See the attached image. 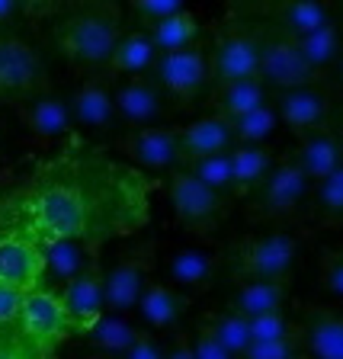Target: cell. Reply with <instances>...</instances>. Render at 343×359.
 Masks as SVG:
<instances>
[{"label":"cell","mask_w":343,"mask_h":359,"mask_svg":"<svg viewBox=\"0 0 343 359\" xmlns=\"http://www.w3.org/2000/svg\"><path fill=\"white\" fill-rule=\"evenodd\" d=\"M154 180L74 135L0 196V234L52 247L138 234L151 218Z\"/></svg>","instance_id":"obj_1"},{"label":"cell","mask_w":343,"mask_h":359,"mask_svg":"<svg viewBox=\"0 0 343 359\" xmlns=\"http://www.w3.org/2000/svg\"><path fill=\"white\" fill-rule=\"evenodd\" d=\"M122 10L109 0L74 4L55 22V45L77 77H106L112 52L122 39Z\"/></svg>","instance_id":"obj_2"},{"label":"cell","mask_w":343,"mask_h":359,"mask_svg":"<svg viewBox=\"0 0 343 359\" xmlns=\"http://www.w3.org/2000/svg\"><path fill=\"white\" fill-rule=\"evenodd\" d=\"M311 189L314 183L285 151L283 157H276V167L269 170V177L247 196V218L254 224H273V228L302 224V218L308 215Z\"/></svg>","instance_id":"obj_3"},{"label":"cell","mask_w":343,"mask_h":359,"mask_svg":"<svg viewBox=\"0 0 343 359\" xmlns=\"http://www.w3.org/2000/svg\"><path fill=\"white\" fill-rule=\"evenodd\" d=\"M206 52H209L212 83L260 77V26L238 16V10H228L209 26Z\"/></svg>","instance_id":"obj_4"},{"label":"cell","mask_w":343,"mask_h":359,"mask_svg":"<svg viewBox=\"0 0 343 359\" xmlns=\"http://www.w3.org/2000/svg\"><path fill=\"white\" fill-rule=\"evenodd\" d=\"M224 260L231 263L234 283H257V279H279L289 283L295 260H299V234L292 231H269V234H247L228 247Z\"/></svg>","instance_id":"obj_5"},{"label":"cell","mask_w":343,"mask_h":359,"mask_svg":"<svg viewBox=\"0 0 343 359\" xmlns=\"http://www.w3.org/2000/svg\"><path fill=\"white\" fill-rule=\"evenodd\" d=\"M164 187H167V202L173 209V218H177V224L189 238H199V241L212 238L224 224L228 212H231L234 199L202 187L189 170H173Z\"/></svg>","instance_id":"obj_6"},{"label":"cell","mask_w":343,"mask_h":359,"mask_svg":"<svg viewBox=\"0 0 343 359\" xmlns=\"http://www.w3.org/2000/svg\"><path fill=\"white\" fill-rule=\"evenodd\" d=\"M48 90V67L36 45L16 32H0V106H22Z\"/></svg>","instance_id":"obj_7"},{"label":"cell","mask_w":343,"mask_h":359,"mask_svg":"<svg viewBox=\"0 0 343 359\" xmlns=\"http://www.w3.org/2000/svg\"><path fill=\"white\" fill-rule=\"evenodd\" d=\"M151 77L167 93L173 109H193L206 93V87H212V67L206 45L196 42L189 48H180V52L157 55Z\"/></svg>","instance_id":"obj_8"},{"label":"cell","mask_w":343,"mask_h":359,"mask_svg":"<svg viewBox=\"0 0 343 359\" xmlns=\"http://www.w3.org/2000/svg\"><path fill=\"white\" fill-rule=\"evenodd\" d=\"M157 260L154 241H138V244L119 250V257L106 269V311L109 314H135L144 289L151 283V269Z\"/></svg>","instance_id":"obj_9"},{"label":"cell","mask_w":343,"mask_h":359,"mask_svg":"<svg viewBox=\"0 0 343 359\" xmlns=\"http://www.w3.org/2000/svg\"><path fill=\"white\" fill-rule=\"evenodd\" d=\"M20 337L36 350L39 359H55L67 337H74V327L67 321L65 308H61L58 295L52 289H36L26 292L20 311V324H16Z\"/></svg>","instance_id":"obj_10"},{"label":"cell","mask_w":343,"mask_h":359,"mask_svg":"<svg viewBox=\"0 0 343 359\" xmlns=\"http://www.w3.org/2000/svg\"><path fill=\"white\" fill-rule=\"evenodd\" d=\"M257 26H260V81L267 83L269 90L285 93V90L324 83L321 77L308 67V61L295 39L283 36V32L267 26V22H257Z\"/></svg>","instance_id":"obj_11"},{"label":"cell","mask_w":343,"mask_h":359,"mask_svg":"<svg viewBox=\"0 0 343 359\" xmlns=\"http://www.w3.org/2000/svg\"><path fill=\"white\" fill-rule=\"evenodd\" d=\"M116 151L135 170L167 173L183 170V148H180V126H154L122 132L116 138Z\"/></svg>","instance_id":"obj_12"},{"label":"cell","mask_w":343,"mask_h":359,"mask_svg":"<svg viewBox=\"0 0 343 359\" xmlns=\"http://www.w3.org/2000/svg\"><path fill=\"white\" fill-rule=\"evenodd\" d=\"M112 97H116V116H119L122 132L167 126L164 119L173 109L167 93L157 87V81L151 74L112 81Z\"/></svg>","instance_id":"obj_13"},{"label":"cell","mask_w":343,"mask_h":359,"mask_svg":"<svg viewBox=\"0 0 343 359\" xmlns=\"http://www.w3.org/2000/svg\"><path fill=\"white\" fill-rule=\"evenodd\" d=\"M65 308L67 321L74 327V334H87V327L93 321H100L106 314V266H103V254L83 269L74 283H67L65 289L55 292Z\"/></svg>","instance_id":"obj_14"},{"label":"cell","mask_w":343,"mask_h":359,"mask_svg":"<svg viewBox=\"0 0 343 359\" xmlns=\"http://www.w3.org/2000/svg\"><path fill=\"white\" fill-rule=\"evenodd\" d=\"M247 10L263 16L267 26L279 29L289 39H305L337 22V10L321 0H273V4H250Z\"/></svg>","instance_id":"obj_15"},{"label":"cell","mask_w":343,"mask_h":359,"mask_svg":"<svg viewBox=\"0 0 343 359\" xmlns=\"http://www.w3.org/2000/svg\"><path fill=\"white\" fill-rule=\"evenodd\" d=\"M16 116H20L22 128H26L39 144H55V142L65 144V142H71L74 135H81L74 126V116H71L67 97H61L55 90L29 100V103L16 106Z\"/></svg>","instance_id":"obj_16"},{"label":"cell","mask_w":343,"mask_h":359,"mask_svg":"<svg viewBox=\"0 0 343 359\" xmlns=\"http://www.w3.org/2000/svg\"><path fill=\"white\" fill-rule=\"evenodd\" d=\"M67 103H71V116H74L77 132L103 135V132L119 128L109 77H81V83L67 97Z\"/></svg>","instance_id":"obj_17"},{"label":"cell","mask_w":343,"mask_h":359,"mask_svg":"<svg viewBox=\"0 0 343 359\" xmlns=\"http://www.w3.org/2000/svg\"><path fill=\"white\" fill-rule=\"evenodd\" d=\"M273 106L279 112V122L285 128H292L295 135L314 132V128L330 126V109H334V97L324 83L314 87H299V90H285L273 97Z\"/></svg>","instance_id":"obj_18"},{"label":"cell","mask_w":343,"mask_h":359,"mask_svg":"<svg viewBox=\"0 0 343 359\" xmlns=\"http://www.w3.org/2000/svg\"><path fill=\"white\" fill-rule=\"evenodd\" d=\"M45 283V250L29 241L0 234V285L36 292Z\"/></svg>","instance_id":"obj_19"},{"label":"cell","mask_w":343,"mask_h":359,"mask_svg":"<svg viewBox=\"0 0 343 359\" xmlns=\"http://www.w3.org/2000/svg\"><path fill=\"white\" fill-rule=\"evenodd\" d=\"M289 154H292V161L302 167V173L318 187L337 167H343V148H340L337 126H324V128L299 135L295 144L289 148Z\"/></svg>","instance_id":"obj_20"},{"label":"cell","mask_w":343,"mask_h":359,"mask_svg":"<svg viewBox=\"0 0 343 359\" xmlns=\"http://www.w3.org/2000/svg\"><path fill=\"white\" fill-rule=\"evenodd\" d=\"M180 148H183V167L202 161V157H215V154H231L238 148L234 128L228 119L206 112L199 119L180 126Z\"/></svg>","instance_id":"obj_21"},{"label":"cell","mask_w":343,"mask_h":359,"mask_svg":"<svg viewBox=\"0 0 343 359\" xmlns=\"http://www.w3.org/2000/svg\"><path fill=\"white\" fill-rule=\"evenodd\" d=\"M189 295L180 292L173 283L167 279H151L148 289H144L142 302L135 308V318L142 321L144 330L151 334H164V330H177L180 318L189 311Z\"/></svg>","instance_id":"obj_22"},{"label":"cell","mask_w":343,"mask_h":359,"mask_svg":"<svg viewBox=\"0 0 343 359\" xmlns=\"http://www.w3.org/2000/svg\"><path fill=\"white\" fill-rule=\"evenodd\" d=\"M224 257L218 250H206V247H180L167 257V283H173L180 292H187L193 299L196 292H206L218 276V266Z\"/></svg>","instance_id":"obj_23"},{"label":"cell","mask_w":343,"mask_h":359,"mask_svg":"<svg viewBox=\"0 0 343 359\" xmlns=\"http://www.w3.org/2000/svg\"><path fill=\"white\" fill-rule=\"evenodd\" d=\"M305 353L311 359H343V308L305 305L302 308Z\"/></svg>","instance_id":"obj_24"},{"label":"cell","mask_w":343,"mask_h":359,"mask_svg":"<svg viewBox=\"0 0 343 359\" xmlns=\"http://www.w3.org/2000/svg\"><path fill=\"white\" fill-rule=\"evenodd\" d=\"M269 103V87L260 77H247V81H222L212 83L209 97H206V109L222 116V119L234 122L247 112H254L257 106Z\"/></svg>","instance_id":"obj_25"},{"label":"cell","mask_w":343,"mask_h":359,"mask_svg":"<svg viewBox=\"0 0 343 359\" xmlns=\"http://www.w3.org/2000/svg\"><path fill=\"white\" fill-rule=\"evenodd\" d=\"M103 254L100 244H83V241H61V244L45 247V283L42 289H65L67 283H74L90 263Z\"/></svg>","instance_id":"obj_26"},{"label":"cell","mask_w":343,"mask_h":359,"mask_svg":"<svg viewBox=\"0 0 343 359\" xmlns=\"http://www.w3.org/2000/svg\"><path fill=\"white\" fill-rule=\"evenodd\" d=\"M292 279L279 283V279H257V283H241L234 289L228 308L238 311L241 318H260V314H273V311H285L292 302Z\"/></svg>","instance_id":"obj_27"},{"label":"cell","mask_w":343,"mask_h":359,"mask_svg":"<svg viewBox=\"0 0 343 359\" xmlns=\"http://www.w3.org/2000/svg\"><path fill=\"white\" fill-rule=\"evenodd\" d=\"M154 61H157V48L151 42V36L144 29H138V26H132V29L122 32L109 67H106V77L109 81H126V77L151 74Z\"/></svg>","instance_id":"obj_28"},{"label":"cell","mask_w":343,"mask_h":359,"mask_svg":"<svg viewBox=\"0 0 343 359\" xmlns=\"http://www.w3.org/2000/svg\"><path fill=\"white\" fill-rule=\"evenodd\" d=\"M308 231H340L343 228V167L311 189L308 202Z\"/></svg>","instance_id":"obj_29"},{"label":"cell","mask_w":343,"mask_h":359,"mask_svg":"<svg viewBox=\"0 0 343 359\" xmlns=\"http://www.w3.org/2000/svg\"><path fill=\"white\" fill-rule=\"evenodd\" d=\"M276 167V154L269 144H238L231 151V177L234 199H247Z\"/></svg>","instance_id":"obj_30"},{"label":"cell","mask_w":343,"mask_h":359,"mask_svg":"<svg viewBox=\"0 0 343 359\" xmlns=\"http://www.w3.org/2000/svg\"><path fill=\"white\" fill-rule=\"evenodd\" d=\"M142 324L135 321V314H109L106 311L100 321H93L87 327V344L93 346L97 353H109V356H126L128 346L138 340L142 334Z\"/></svg>","instance_id":"obj_31"},{"label":"cell","mask_w":343,"mask_h":359,"mask_svg":"<svg viewBox=\"0 0 343 359\" xmlns=\"http://www.w3.org/2000/svg\"><path fill=\"white\" fill-rule=\"evenodd\" d=\"M295 42H299L308 67H311L321 81H328V74L334 71V65L343 55V26H340V20H337V22H330V26H324V29L311 32V36L295 39Z\"/></svg>","instance_id":"obj_32"},{"label":"cell","mask_w":343,"mask_h":359,"mask_svg":"<svg viewBox=\"0 0 343 359\" xmlns=\"http://www.w3.org/2000/svg\"><path fill=\"white\" fill-rule=\"evenodd\" d=\"M206 327L215 334V340L224 346V350L231 353L234 359H241L250 346H254V337H250V321L241 318L238 311L231 308H209V311H202L199 318Z\"/></svg>","instance_id":"obj_33"},{"label":"cell","mask_w":343,"mask_h":359,"mask_svg":"<svg viewBox=\"0 0 343 359\" xmlns=\"http://www.w3.org/2000/svg\"><path fill=\"white\" fill-rule=\"evenodd\" d=\"M144 32L151 36L157 55L180 52V48H189V45L199 42V20H196V13L187 7V10H180L177 16L157 22V26H151V29H144Z\"/></svg>","instance_id":"obj_34"},{"label":"cell","mask_w":343,"mask_h":359,"mask_svg":"<svg viewBox=\"0 0 343 359\" xmlns=\"http://www.w3.org/2000/svg\"><path fill=\"white\" fill-rule=\"evenodd\" d=\"M276 126H279V112H276V106H273V100L231 122L238 144H267L269 135L276 132Z\"/></svg>","instance_id":"obj_35"},{"label":"cell","mask_w":343,"mask_h":359,"mask_svg":"<svg viewBox=\"0 0 343 359\" xmlns=\"http://www.w3.org/2000/svg\"><path fill=\"white\" fill-rule=\"evenodd\" d=\"M183 170H189L202 187L215 189V193L234 199V177H231V154H215V157H202V161H193Z\"/></svg>","instance_id":"obj_36"},{"label":"cell","mask_w":343,"mask_h":359,"mask_svg":"<svg viewBox=\"0 0 343 359\" xmlns=\"http://www.w3.org/2000/svg\"><path fill=\"white\" fill-rule=\"evenodd\" d=\"M299 318H292L285 311H273V314H260V318H250V337L254 344H269V340H283L299 330Z\"/></svg>","instance_id":"obj_37"},{"label":"cell","mask_w":343,"mask_h":359,"mask_svg":"<svg viewBox=\"0 0 343 359\" xmlns=\"http://www.w3.org/2000/svg\"><path fill=\"white\" fill-rule=\"evenodd\" d=\"M180 10H187L183 0H132L128 13H132V20H135L138 29H151V26H157V22L177 16Z\"/></svg>","instance_id":"obj_38"},{"label":"cell","mask_w":343,"mask_h":359,"mask_svg":"<svg viewBox=\"0 0 343 359\" xmlns=\"http://www.w3.org/2000/svg\"><path fill=\"white\" fill-rule=\"evenodd\" d=\"M302 353H305V334H302V327H299L292 337H283V340L254 344L241 359H295V356H302Z\"/></svg>","instance_id":"obj_39"},{"label":"cell","mask_w":343,"mask_h":359,"mask_svg":"<svg viewBox=\"0 0 343 359\" xmlns=\"http://www.w3.org/2000/svg\"><path fill=\"white\" fill-rule=\"evenodd\" d=\"M318 283L324 292L343 299V250H324L318 260Z\"/></svg>","instance_id":"obj_40"},{"label":"cell","mask_w":343,"mask_h":359,"mask_svg":"<svg viewBox=\"0 0 343 359\" xmlns=\"http://www.w3.org/2000/svg\"><path fill=\"white\" fill-rule=\"evenodd\" d=\"M193 350H196V359H234L202 321H196V327H193Z\"/></svg>","instance_id":"obj_41"},{"label":"cell","mask_w":343,"mask_h":359,"mask_svg":"<svg viewBox=\"0 0 343 359\" xmlns=\"http://www.w3.org/2000/svg\"><path fill=\"white\" fill-rule=\"evenodd\" d=\"M22 302H26V292L0 285V334H4V330H13L16 324H20Z\"/></svg>","instance_id":"obj_42"},{"label":"cell","mask_w":343,"mask_h":359,"mask_svg":"<svg viewBox=\"0 0 343 359\" xmlns=\"http://www.w3.org/2000/svg\"><path fill=\"white\" fill-rule=\"evenodd\" d=\"M164 353H167V346L161 344V337L151 334V330H142L138 340L128 346V353L122 359H164Z\"/></svg>","instance_id":"obj_43"},{"label":"cell","mask_w":343,"mask_h":359,"mask_svg":"<svg viewBox=\"0 0 343 359\" xmlns=\"http://www.w3.org/2000/svg\"><path fill=\"white\" fill-rule=\"evenodd\" d=\"M0 359H39L26 340L20 337V330H4L0 334Z\"/></svg>","instance_id":"obj_44"},{"label":"cell","mask_w":343,"mask_h":359,"mask_svg":"<svg viewBox=\"0 0 343 359\" xmlns=\"http://www.w3.org/2000/svg\"><path fill=\"white\" fill-rule=\"evenodd\" d=\"M164 359H196V350H193V334H189V330H173L170 344H167Z\"/></svg>","instance_id":"obj_45"},{"label":"cell","mask_w":343,"mask_h":359,"mask_svg":"<svg viewBox=\"0 0 343 359\" xmlns=\"http://www.w3.org/2000/svg\"><path fill=\"white\" fill-rule=\"evenodd\" d=\"M22 10H26V4H20V0H0V29H7L10 22L20 20Z\"/></svg>","instance_id":"obj_46"},{"label":"cell","mask_w":343,"mask_h":359,"mask_svg":"<svg viewBox=\"0 0 343 359\" xmlns=\"http://www.w3.org/2000/svg\"><path fill=\"white\" fill-rule=\"evenodd\" d=\"M324 87L330 90V97H343V55L340 61L334 65V71L328 74V81H324Z\"/></svg>","instance_id":"obj_47"},{"label":"cell","mask_w":343,"mask_h":359,"mask_svg":"<svg viewBox=\"0 0 343 359\" xmlns=\"http://www.w3.org/2000/svg\"><path fill=\"white\" fill-rule=\"evenodd\" d=\"M81 359H119V356H109V353H87V356Z\"/></svg>","instance_id":"obj_48"},{"label":"cell","mask_w":343,"mask_h":359,"mask_svg":"<svg viewBox=\"0 0 343 359\" xmlns=\"http://www.w3.org/2000/svg\"><path fill=\"white\" fill-rule=\"evenodd\" d=\"M337 135H340V148H343V119L337 122Z\"/></svg>","instance_id":"obj_49"},{"label":"cell","mask_w":343,"mask_h":359,"mask_svg":"<svg viewBox=\"0 0 343 359\" xmlns=\"http://www.w3.org/2000/svg\"><path fill=\"white\" fill-rule=\"evenodd\" d=\"M295 359H311V356H308V353H302V356H295Z\"/></svg>","instance_id":"obj_50"},{"label":"cell","mask_w":343,"mask_h":359,"mask_svg":"<svg viewBox=\"0 0 343 359\" xmlns=\"http://www.w3.org/2000/svg\"><path fill=\"white\" fill-rule=\"evenodd\" d=\"M340 26H343V10H340Z\"/></svg>","instance_id":"obj_51"},{"label":"cell","mask_w":343,"mask_h":359,"mask_svg":"<svg viewBox=\"0 0 343 359\" xmlns=\"http://www.w3.org/2000/svg\"><path fill=\"white\" fill-rule=\"evenodd\" d=\"M0 132H4V122H0Z\"/></svg>","instance_id":"obj_52"}]
</instances>
